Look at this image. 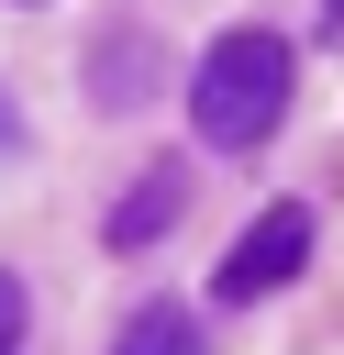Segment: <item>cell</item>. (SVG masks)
I'll return each instance as SVG.
<instances>
[{"label":"cell","instance_id":"6da1fadb","mask_svg":"<svg viewBox=\"0 0 344 355\" xmlns=\"http://www.w3.org/2000/svg\"><path fill=\"white\" fill-rule=\"evenodd\" d=\"M289 78H300L289 33H266V22L211 33V44H200V67H189V122H200V144L255 155V144L289 122Z\"/></svg>","mask_w":344,"mask_h":355},{"label":"cell","instance_id":"7a4b0ae2","mask_svg":"<svg viewBox=\"0 0 344 355\" xmlns=\"http://www.w3.org/2000/svg\"><path fill=\"white\" fill-rule=\"evenodd\" d=\"M300 266H311V211H300V200H266V211L233 233V255L211 266V300H233V311H244V300L289 288Z\"/></svg>","mask_w":344,"mask_h":355},{"label":"cell","instance_id":"3957f363","mask_svg":"<svg viewBox=\"0 0 344 355\" xmlns=\"http://www.w3.org/2000/svg\"><path fill=\"white\" fill-rule=\"evenodd\" d=\"M178 211H189V166H144L122 200H111V222H100V244L111 255H144L155 233H178Z\"/></svg>","mask_w":344,"mask_h":355},{"label":"cell","instance_id":"277c9868","mask_svg":"<svg viewBox=\"0 0 344 355\" xmlns=\"http://www.w3.org/2000/svg\"><path fill=\"white\" fill-rule=\"evenodd\" d=\"M111 355H200V322H189V300H144L133 322H122V344Z\"/></svg>","mask_w":344,"mask_h":355},{"label":"cell","instance_id":"5b68a950","mask_svg":"<svg viewBox=\"0 0 344 355\" xmlns=\"http://www.w3.org/2000/svg\"><path fill=\"white\" fill-rule=\"evenodd\" d=\"M100 100H111V111H133V100H144V44H133V33H111V44H100Z\"/></svg>","mask_w":344,"mask_h":355},{"label":"cell","instance_id":"8992f818","mask_svg":"<svg viewBox=\"0 0 344 355\" xmlns=\"http://www.w3.org/2000/svg\"><path fill=\"white\" fill-rule=\"evenodd\" d=\"M22 322H33V300H22V277L0 266V355H22Z\"/></svg>","mask_w":344,"mask_h":355},{"label":"cell","instance_id":"52a82bcc","mask_svg":"<svg viewBox=\"0 0 344 355\" xmlns=\"http://www.w3.org/2000/svg\"><path fill=\"white\" fill-rule=\"evenodd\" d=\"M322 22H333V33H344V0H322Z\"/></svg>","mask_w":344,"mask_h":355},{"label":"cell","instance_id":"ba28073f","mask_svg":"<svg viewBox=\"0 0 344 355\" xmlns=\"http://www.w3.org/2000/svg\"><path fill=\"white\" fill-rule=\"evenodd\" d=\"M0 144H11V100H0Z\"/></svg>","mask_w":344,"mask_h":355}]
</instances>
